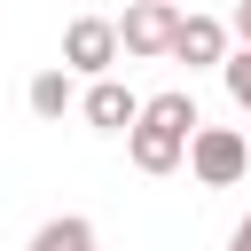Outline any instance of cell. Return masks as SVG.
I'll list each match as a JSON object with an SVG mask.
<instances>
[{
    "label": "cell",
    "instance_id": "1",
    "mask_svg": "<svg viewBox=\"0 0 251 251\" xmlns=\"http://www.w3.org/2000/svg\"><path fill=\"white\" fill-rule=\"evenodd\" d=\"M204 118H196V102H188V86H165V94H141V118L126 126V157H133V173H180V149H188V133H196Z\"/></svg>",
    "mask_w": 251,
    "mask_h": 251
},
{
    "label": "cell",
    "instance_id": "2",
    "mask_svg": "<svg viewBox=\"0 0 251 251\" xmlns=\"http://www.w3.org/2000/svg\"><path fill=\"white\" fill-rule=\"evenodd\" d=\"M180 165L196 173V188H235V180L251 173V157H243V133H235V126H196V133H188V149H180Z\"/></svg>",
    "mask_w": 251,
    "mask_h": 251
},
{
    "label": "cell",
    "instance_id": "3",
    "mask_svg": "<svg viewBox=\"0 0 251 251\" xmlns=\"http://www.w3.org/2000/svg\"><path fill=\"white\" fill-rule=\"evenodd\" d=\"M55 71H71V78H110V71H118V24H110V16H71Z\"/></svg>",
    "mask_w": 251,
    "mask_h": 251
},
{
    "label": "cell",
    "instance_id": "4",
    "mask_svg": "<svg viewBox=\"0 0 251 251\" xmlns=\"http://www.w3.org/2000/svg\"><path fill=\"white\" fill-rule=\"evenodd\" d=\"M173 24H180L173 0H133V8L118 16V55H141V63L173 55Z\"/></svg>",
    "mask_w": 251,
    "mask_h": 251
},
{
    "label": "cell",
    "instance_id": "5",
    "mask_svg": "<svg viewBox=\"0 0 251 251\" xmlns=\"http://www.w3.org/2000/svg\"><path fill=\"white\" fill-rule=\"evenodd\" d=\"M78 118H86L94 133H126V126L141 118V94H133L126 78H86V94H78Z\"/></svg>",
    "mask_w": 251,
    "mask_h": 251
},
{
    "label": "cell",
    "instance_id": "6",
    "mask_svg": "<svg viewBox=\"0 0 251 251\" xmlns=\"http://www.w3.org/2000/svg\"><path fill=\"white\" fill-rule=\"evenodd\" d=\"M173 63H188V71L227 63V24H220V16H180V24H173Z\"/></svg>",
    "mask_w": 251,
    "mask_h": 251
},
{
    "label": "cell",
    "instance_id": "7",
    "mask_svg": "<svg viewBox=\"0 0 251 251\" xmlns=\"http://www.w3.org/2000/svg\"><path fill=\"white\" fill-rule=\"evenodd\" d=\"M31 251H102V243H94V220H86V212H55V220L31 235Z\"/></svg>",
    "mask_w": 251,
    "mask_h": 251
},
{
    "label": "cell",
    "instance_id": "8",
    "mask_svg": "<svg viewBox=\"0 0 251 251\" xmlns=\"http://www.w3.org/2000/svg\"><path fill=\"white\" fill-rule=\"evenodd\" d=\"M24 102H31V118H63V110L78 102V78H71V71H39V78L24 86Z\"/></svg>",
    "mask_w": 251,
    "mask_h": 251
},
{
    "label": "cell",
    "instance_id": "9",
    "mask_svg": "<svg viewBox=\"0 0 251 251\" xmlns=\"http://www.w3.org/2000/svg\"><path fill=\"white\" fill-rule=\"evenodd\" d=\"M220 78H227V102L251 118V47H227V63H220Z\"/></svg>",
    "mask_w": 251,
    "mask_h": 251
},
{
    "label": "cell",
    "instance_id": "10",
    "mask_svg": "<svg viewBox=\"0 0 251 251\" xmlns=\"http://www.w3.org/2000/svg\"><path fill=\"white\" fill-rule=\"evenodd\" d=\"M227 39H235V47H251V0H235V16H227Z\"/></svg>",
    "mask_w": 251,
    "mask_h": 251
},
{
    "label": "cell",
    "instance_id": "11",
    "mask_svg": "<svg viewBox=\"0 0 251 251\" xmlns=\"http://www.w3.org/2000/svg\"><path fill=\"white\" fill-rule=\"evenodd\" d=\"M227 251H251V220H235V235H227Z\"/></svg>",
    "mask_w": 251,
    "mask_h": 251
},
{
    "label": "cell",
    "instance_id": "12",
    "mask_svg": "<svg viewBox=\"0 0 251 251\" xmlns=\"http://www.w3.org/2000/svg\"><path fill=\"white\" fill-rule=\"evenodd\" d=\"M243 157H251V133H243Z\"/></svg>",
    "mask_w": 251,
    "mask_h": 251
}]
</instances>
